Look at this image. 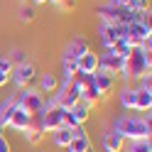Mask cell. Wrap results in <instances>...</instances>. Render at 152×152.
<instances>
[{
  "label": "cell",
  "mask_w": 152,
  "mask_h": 152,
  "mask_svg": "<svg viewBox=\"0 0 152 152\" xmlns=\"http://www.w3.org/2000/svg\"><path fill=\"white\" fill-rule=\"evenodd\" d=\"M98 15L103 17V22H110V25H128V22L135 20V12L130 7H123V5H115V3L98 7Z\"/></svg>",
  "instance_id": "277c9868"
},
{
  "label": "cell",
  "mask_w": 152,
  "mask_h": 152,
  "mask_svg": "<svg viewBox=\"0 0 152 152\" xmlns=\"http://www.w3.org/2000/svg\"><path fill=\"white\" fill-rule=\"evenodd\" d=\"M108 49H113L118 56H123V59H128V56H130V52L135 49V47H132V44L125 39V37H120V39H115V42H113V44L108 47Z\"/></svg>",
  "instance_id": "44dd1931"
},
{
  "label": "cell",
  "mask_w": 152,
  "mask_h": 152,
  "mask_svg": "<svg viewBox=\"0 0 152 152\" xmlns=\"http://www.w3.org/2000/svg\"><path fill=\"white\" fill-rule=\"evenodd\" d=\"M34 76H37V66L32 61H25V64H17L12 74H10V81L15 83L17 88H27L30 83L34 81Z\"/></svg>",
  "instance_id": "52a82bcc"
},
{
  "label": "cell",
  "mask_w": 152,
  "mask_h": 152,
  "mask_svg": "<svg viewBox=\"0 0 152 152\" xmlns=\"http://www.w3.org/2000/svg\"><path fill=\"white\" fill-rule=\"evenodd\" d=\"M64 113H66V108H61L59 103H56V98H52L49 103L44 101V110H42V128H44V132L59 130L64 125Z\"/></svg>",
  "instance_id": "3957f363"
},
{
  "label": "cell",
  "mask_w": 152,
  "mask_h": 152,
  "mask_svg": "<svg viewBox=\"0 0 152 152\" xmlns=\"http://www.w3.org/2000/svg\"><path fill=\"white\" fill-rule=\"evenodd\" d=\"M91 110H93V103H88V101H79L76 106H71V108H69L71 118L76 120V125H83V123L91 118Z\"/></svg>",
  "instance_id": "9a60e30c"
},
{
  "label": "cell",
  "mask_w": 152,
  "mask_h": 152,
  "mask_svg": "<svg viewBox=\"0 0 152 152\" xmlns=\"http://www.w3.org/2000/svg\"><path fill=\"white\" fill-rule=\"evenodd\" d=\"M123 30H125V39L132 44V47H142L150 37H152V27H150V20L147 22H137V20H132L128 25H123Z\"/></svg>",
  "instance_id": "5b68a950"
},
{
  "label": "cell",
  "mask_w": 152,
  "mask_h": 152,
  "mask_svg": "<svg viewBox=\"0 0 152 152\" xmlns=\"http://www.w3.org/2000/svg\"><path fill=\"white\" fill-rule=\"evenodd\" d=\"M15 108H17V96H15V98H7L3 106H0V130H3V128H7V123H10V118H12Z\"/></svg>",
  "instance_id": "ac0fdd59"
},
{
  "label": "cell",
  "mask_w": 152,
  "mask_h": 152,
  "mask_svg": "<svg viewBox=\"0 0 152 152\" xmlns=\"http://www.w3.org/2000/svg\"><path fill=\"white\" fill-rule=\"evenodd\" d=\"M76 64H79V74H93L98 69V54L88 49L86 54H81L79 59H76Z\"/></svg>",
  "instance_id": "2e32d148"
},
{
  "label": "cell",
  "mask_w": 152,
  "mask_h": 152,
  "mask_svg": "<svg viewBox=\"0 0 152 152\" xmlns=\"http://www.w3.org/2000/svg\"><path fill=\"white\" fill-rule=\"evenodd\" d=\"M32 5H44V3H49V0H30Z\"/></svg>",
  "instance_id": "1f68e13d"
},
{
  "label": "cell",
  "mask_w": 152,
  "mask_h": 152,
  "mask_svg": "<svg viewBox=\"0 0 152 152\" xmlns=\"http://www.w3.org/2000/svg\"><path fill=\"white\" fill-rule=\"evenodd\" d=\"M135 93H137V88H123L120 91V106L125 110L135 108Z\"/></svg>",
  "instance_id": "7402d4cb"
},
{
  "label": "cell",
  "mask_w": 152,
  "mask_h": 152,
  "mask_svg": "<svg viewBox=\"0 0 152 152\" xmlns=\"http://www.w3.org/2000/svg\"><path fill=\"white\" fill-rule=\"evenodd\" d=\"M32 125H34V115H32V113H27L25 108H20V106L15 108V113H12L10 123H7V128H12V130H17V132L30 130Z\"/></svg>",
  "instance_id": "30bf717a"
},
{
  "label": "cell",
  "mask_w": 152,
  "mask_h": 152,
  "mask_svg": "<svg viewBox=\"0 0 152 152\" xmlns=\"http://www.w3.org/2000/svg\"><path fill=\"white\" fill-rule=\"evenodd\" d=\"M128 152H152V142L150 137H140V140H130Z\"/></svg>",
  "instance_id": "603a6c76"
},
{
  "label": "cell",
  "mask_w": 152,
  "mask_h": 152,
  "mask_svg": "<svg viewBox=\"0 0 152 152\" xmlns=\"http://www.w3.org/2000/svg\"><path fill=\"white\" fill-rule=\"evenodd\" d=\"M125 34V30H123V25H110V22H103L101 25V42H103V47H108L115 42V39H120V37Z\"/></svg>",
  "instance_id": "7c38bea8"
},
{
  "label": "cell",
  "mask_w": 152,
  "mask_h": 152,
  "mask_svg": "<svg viewBox=\"0 0 152 152\" xmlns=\"http://www.w3.org/2000/svg\"><path fill=\"white\" fill-rule=\"evenodd\" d=\"M91 49V44H88V39L86 37H74V39L69 42V47H66V59H79L81 54H86Z\"/></svg>",
  "instance_id": "5bb4252c"
},
{
  "label": "cell",
  "mask_w": 152,
  "mask_h": 152,
  "mask_svg": "<svg viewBox=\"0 0 152 152\" xmlns=\"http://www.w3.org/2000/svg\"><path fill=\"white\" fill-rule=\"evenodd\" d=\"M113 3H115V5H123V7H130L132 0H113Z\"/></svg>",
  "instance_id": "4dcf8cb0"
},
{
  "label": "cell",
  "mask_w": 152,
  "mask_h": 152,
  "mask_svg": "<svg viewBox=\"0 0 152 152\" xmlns=\"http://www.w3.org/2000/svg\"><path fill=\"white\" fill-rule=\"evenodd\" d=\"M150 108H152V91L150 88H137V93H135V110L150 113Z\"/></svg>",
  "instance_id": "e0dca14e"
},
{
  "label": "cell",
  "mask_w": 152,
  "mask_h": 152,
  "mask_svg": "<svg viewBox=\"0 0 152 152\" xmlns=\"http://www.w3.org/2000/svg\"><path fill=\"white\" fill-rule=\"evenodd\" d=\"M91 79H93V83H96V88H98L101 96H110V93L115 91V76L108 74V71L96 69V71L91 74Z\"/></svg>",
  "instance_id": "9c48e42d"
},
{
  "label": "cell",
  "mask_w": 152,
  "mask_h": 152,
  "mask_svg": "<svg viewBox=\"0 0 152 152\" xmlns=\"http://www.w3.org/2000/svg\"><path fill=\"white\" fill-rule=\"evenodd\" d=\"M115 132H120L123 140H140L150 137V118H118L115 120Z\"/></svg>",
  "instance_id": "6da1fadb"
},
{
  "label": "cell",
  "mask_w": 152,
  "mask_h": 152,
  "mask_svg": "<svg viewBox=\"0 0 152 152\" xmlns=\"http://www.w3.org/2000/svg\"><path fill=\"white\" fill-rule=\"evenodd\" d=\"M150 52H145L142 47H135V49L130 52V56L125 59V71H123V76L125 79H142V76H147L150 74Z\"/></svg>",
  "instance_id": "7a4b0ae2"
},
{
  "label": "cell",
  "mask_w": 152,
  "mask_h": 152,
  "mask_svg": "<svg viewBox=\"0 0 152 152\" xmlns=\"http://www.w3.org/2000/svg\"><path fill=\"white\" fill-rule=\"evenodd\" d=\"M66 150L69 152H91V140H88L86 132L81 130V125L74 128V137H71L69 145H66Z\"/></svg>",
  "instance_id": "4fadbf2b"
},
{
  "label": "cell",
  "mask_w": 152,
  "mask_h": 152,
  "mask_svg": "<svg viewBox=\"0 0 152 152\" xmlns=\"http://www.w3.org/2000/svg\"><path fill=\"white\" fill-rule=\"evenodd\" d=\"M101 147L103 152H123V147H125V140H123L120 132L115 130H106L101 137Z\"/></svg>",
  "instance_id": "8fae6325"
},
{
  "label": "cell",
  "mask_w": 152,
  "mask_h": 152,
  "mask_svg": "<svg viewBox=\"0 0 152 152\" xmlns=\"http://www.w3.org/2000/svg\"><path fill=\"white\" fill-rule=\"evenodd\" d=\"M34 17H37L34 5H22V7H20V20H22V22H32Z\"/></svg>",
  "instance_id": "cb8c5ba5"
},
{
  "label": "cell",
  "mask_w": 152,
  "mask_h": 152,
  "mask_svg": "<svg viewBox=\"0 0 152 152\" xmlns=\"http://www.w3.org/2000/svg\"><path fill=\"white\" fill-rule=\"evenodd\" d=\"M12 54H15V61H17V64H25V61H27V59H25V52H22V49H17V52H12ZM15 61H12V64H15Z\"/></svg>",
  "instance_id": "f1b7e54d"
},
{
  "label": "cell",
  "mask_w": 152,
  "mask_h": 152,
  "mask_svg": "<svg viewBox=\"0 0 152 152\" xmlns=\"http://www.w3.org/2000/svg\"><path fill=\"white\" fill-rule=\"evenodd\" d=\"M98 69L108 71V74H113V76H118V74L125 71V59L118 56L113 49H106V54H98Z\"/></svg>",
  "instance_id": "ba28073f"
},
{
  "label": "cell",
  "mask_w": 152,
  "mask_h": 152,
  "mask_svg": "<svg viewBox=\"0 0 152 152\" xmlns=\"http://www.w3.org/2000/svg\"><path fill=\"white\" fill-rule=\"evenodd\" d=\"M56 5H61L64 10H74V7H76V0H59Z\"/></svg>",
  "instance_id": "83f0119b"
},
{
  "label": "cell",
  "mask_w": 152,
  "mask_h": 152,
  "mask_svg": "<svg viewBox=\"0 0 152 152\" xmlns=\"http://www.w3.org/2000/svg\"><path fill=\"white\" fill-rule=\"evenodd\" d=\"M0 152H12V145H10V140H7L3 132H0Z\"/></svg>",
  "instance_id": "4316f807"
},
{
  "label": "cell",
  "mask_w": 152,
  "mask_h": 152,
  "mask_svg": "<svg viewBox=\"0 0 152 152\" xmlns=\"http://www.w3.org/2000/svg\"><path fill=\"white\" fill-rule=\"evenodd\" d=\"M12 69H15V64L10 56H0V74H12Z\"/></svg>",
  "instance_id": "484cf974"
},
{
  "label": "cell",
  "mask_w": 152,
  "mask_h": 152,
  "mask_svg": "<svg viewBox=\"0 0 152 152\" xmlns=\"http://www.w3.org/2000/svg\"><path fill=\"white\" fill-rule=\"evenodd\" d=\"M25 135H27V140H30L32 145H37V142H42L44 132H42L39 128H30V130H25Z\"/></svg>",
  "instance_id": "d4e9b609"
},
{
  "label": "cell",
  "mask_w": 152,
  "mask_h": 152,
  "mask_svg": "<svg viewBox=\"0 0 152 152\" xmlns=\"http://www.w3.org/2000/svg\"><path fill=\"white\" fill-rule=\"evenodd\" d=\"M17 106L25 108L27 113H32V115H39L44 110V98L39 91H32V88H25L17 93Z\"/></svg>",
  "instance_id": "8992f818"
},
{
  "label": "cell",
  "mask_w": 152,
  "mask_h": 152,
  "mask_svg": "<svg viewBox=\"0 0 152 152\" xmlns=\"http://www.w3.org/2000/svg\"><path fill=\"white\" fill-rule=\"evenodd\" d=\"M10 83V74H0V88Z\"/></svg>",
  "instance_id": "f546056e"
},
{
  "label": "cell",
  "mask_w": 152,
  "mask_h": 152,
  "mask_svg": "<svg viewBox=\"0 0 152 152\" xmlns=\"http://www.w3.org/2000/svg\"><path fill=\"white\" fill-rule=\"evenodd\" d=\"M71 137H74V130H71V128H64V125H61L59 130L52 132V140H54L56 147H66V145L71 142Z\"/></svg>",
  "instance_id": "ffe728a7"
},
{
  "label": "cell",
  "mask_w": 152,
  "mask_h": 152,
  "mask_svg": "<svg viewBox=\"0 0 152 152\" xmlns=\"http://www.w3.org/2000/svg\"><path fill=\"white\" fill-rule=\"evenodd\" d=\"M39 88H42L39 93H56V91H59V76H56V74H52V71L42 74Z\"/></svg>",
  "instance_id": "d6986e66"
}]
</instances>
